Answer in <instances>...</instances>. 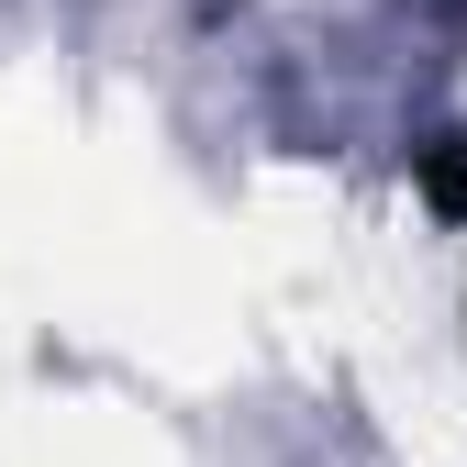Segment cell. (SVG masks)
<instances>
[{
	"label": "cell",
	"instance_id": "cell-1",
	"mask_svg": "<svg viewBox=\"0 0 467 467\" xmlns=\"http://www.w3.org/2000/svg\"><path fill=\"white\" fill-rule=\"evenodd\" d=\"M423 190H434V212H456V223H467V134H456V145H434Z\"/></svg>",
	"mask_w": 467,
	"mask_h": 467
}]
</instances>
